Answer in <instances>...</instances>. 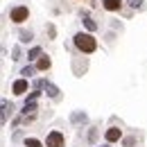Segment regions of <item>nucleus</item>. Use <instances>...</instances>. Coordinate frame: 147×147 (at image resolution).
<instances>
[{
  "label": "nucleus",
  "mask_w": 147,
  "mask_h": 147,
  "mask_svg": "<svg viewBox=\"0 0 147 147\" xmlns=\"http://www.w3.org/2000/svg\"><path fill=\"white\" fill-rule=\"evenodd\" d=\"M30 88V84H27V79H16L14 82V86H11V91H14V95H23V93Z\"/></svg>",
  "instance_id": "39448f33"
},
{
  "label": "nucleus",
  "mask_w": 147,
  "mask_h": 147,
  "mask_svg": "<svg viewBox=\"0 0 147 147\" xmlns=\"http://www.w3.org/2000/svg\"><path fill=\"white\" fill-rule=\"evenodd\" d=\"M75 45H77V50L91 55V52H95V48H97V41H95L93 34H84V32H79V34H75Z\"/></svg>",
  "instance_id": "f257e3e1"
},
{
  "label": "nucleus",
  "mask_w": 147,
  "mask_h": 147,
  "mask_svg": "<svg viewBox=\"0 0 147 147\" xmlns=\"http://www.w3.org/2000/svg\"><path fill=\"white\" fill-rule=\"evenodd\" d=\"M36 97H38V91L30 93V97H27V102H36Z\"/></svg>",
  "instance_id": "f3484780"
},
{
  "label": "nucleus",
  "mask_w": 147,
  "mask_h": 147,
  "mask_svg": "<svg viewBox=\"0 0 147 147\" xmlns=\"http://www.w3.org/2000/svg\"><path fill=\"white\" fill-rule=\"evenodd\" d=\"M84 25H86V27H88L91 32H95V30H97V25H95V20H91V18H84Z\"/></svg>",
  "instance_id": "ddd939ff"
},
{
  "label": "nucleus",
  "mask_w": 147,
  "mask_h": 147,
  "mask_svg": "<svg viewBox=\"0 0 147 147\" xmlns=\"http://www.w3.org/2000/svg\"><path fill=\"white\" fill-rule=\"evenodd\" d=\"M100 147H109V145H100Z\"/></svg>",
  "instance_id": "6ab92c4d"
},
{
  "label": "nucleus",
  "mask_w": 147,
  "mask_h": 147,
  "mask_svg": "<svg viewBox=\"0 0 147 147\" xmlns=\"http://www.w3.org/2000/svg\"><path fill=\"white\" fill-rule=\"evenodd\" d=\"M34 70H36L34 66H25V68L20 70V75H23V77H32V75H34Z\"/></svg>",
  "instance_id": "9b49d317"
},
{
  "label": "nucleus",
  "mask_w": 147,
  "mask_h": 147,
  "mask_svg": "<svg viewBox=\"0 0 147 147\" xmlns=\"http://www.w3.org/2000/svg\"><path fill=\"white\" fill-rule=\"evenodd\" d=\"M120 136H122V129H118V127H111V129H107V134H104L107 143H115V140H120Z\"/></svg>",
  "instance_id": "20e7f679"
},
{
  "label": "nucleus",
  "mask_w": 147,
  "mask_h": 147,
  "mask_svg": "<svg viewBox=\"0 0 147 147\" xmlns=\"http://www.w3.org/2000/svg\"><path fill=\"white\" fill-rule=\"evenodd\" d=\"M73 122H86V115L84 113H73Z\"/></svg>",
  "instance_id": "2eb2a0df"
},
{
  "label": "nucleus",
  "mask_w": 147,
  "mask_h": 147,
  "mask_svg": "<svg viewBox=\"0 0 147 147\" xmlns=\"http://www.w3.org/2000/svg\"><path fill=\"white\" fill-rule=\"evenodd\" d=\"M11 55H14L11 59H20V50H18V48H14V50H11Z\"/></svg>",
  "instance_id": "a211bd4d"
},
{
  "label": "nucleus",
  "mask_w": 147,
  "mask_h": 147,
  "mask_svg": "<svg viewBox=\"0 0 147 147\" xmlns=\"http://www.w3.org/2000/svg\"><path fill=\"white\" fill-rule=\"evenodd\" d=\"M41 57H43V52H41V48H32V50H30V55H27V59H30V61H34V59H41Z\"/></svg>",
  "instance_id": "1a4fd4ad"
},
{
  "label": "nucleus",
  "mask_w": 147,
  "mask_h": 147,
  "mask_svg": "<svg viewBox=\"0 0 147 147\" xmlns=\"http://www.w3.org/2000/svg\"><path fill=\"white\" fill-rule=\"evenodd\" d=\"M25 147H41V143H38L36 138H27V140H25Z\"/></svg>",
  "instance_id": "4468645a"
},
{
  "label": "nucleus",
  "mask_w": 147,
  "mask_h": 147,
  "mask_svg": "<svg viewBox=\"0 0 147 147\" xmlns=\"http://www.w3.org/2000/svg\"><path fill=\"white\" fill-rule=\"evenodd\" d=\"M30 41H32V32H25L23 30L20 32V43H30Z\"/></svg>",
  "instance_id": "f8f14e48"
},
{
  "label": "nucleus",
  "mask_w": 147,
  "mask_h": 147,
  "mask_svg": "<svg viewBox=\"0 0 147 147\" xmlns=\"http://www.w3.org/2000/svg\"><path fill=\"white\" fill-rule=\"evenodd\" d=\"M127 2L134 7V9H143V0H127Z\"/></svg>",
  "instance_id": "dca6fc26"
},
{
  "label": "nucleus",
  "mask_w": 147,
  "mask_h": 147,
  "mask_svg": "<svg viewBox=\"0 0 147 147\" xmlns=\"http://www.w3.org/2000/svg\"><path fill=\"white\" fill-rule=\"evenodd\" d=\"M102 5H104V9H109V11H118L120 5H122V0H102Z\"/></svg>",
  "instance_id": "423d86ee"
},
{
  "label": "nucleus",
  "mask_w": 147,
  "mask_h": 147,
  "mask_svg": "<svg viewBox=\"0 0 147 147\" xmlns=\"http://www.w3.org/2000/svg\"><path fill=\"white\" fill-rule=\"evenodd\" d=\"M50 66H52V61H50V57H41V59L36 61V68H38V70H48Z\"/></svg>",
  "instance_id": "6e6552de"
},
{
  "label": "nucleus",
  "mask_w": 147,
  "mask_h": 147,
  "mask_svg": "<svg viewBox=\"0 0 147 147\" xmlns=\"http://www.w3.org/2000/svg\"><path fill=\"white\" fill-rule=\"evenodd\" d=\"M45 145H48V147H63V145H66L63 134H61V131H50L48 138H45Z\"/></svg>",
  "instance_id": "7ed1b4c3"
},
{
  "label": "nucleus",
  "mask_w": 147,
  "mask_h": 147,
  "mask_svg": "<svg viewBox=\"0 0 147 147\" xmlns=\"http://www.w3.org/2000/svg\"><path fill=\"white\" fill-rule=\"evenodd\" d=\"M30 18V9L27 7H14L11 11H9V20L11 23H23V20Z\"/></svg>",
  "instance_id": "f03ea898"
},
{
  "label": "nucleus",
  "mask_w": 147,
  "mask_h": 147,
  "mask_svg": "<svg viewBox=\"0 0 147 147\" xmlns=\"http://www.w3.org/2000/svg\"><path fill=\"white\" fill-rule=\"evenodd\" d=\"M43 88H45V93H48V95H50V97H59V88H57L55 84H50V82H45V84H43Z\"/></svg>",
  "instance_id": "0eeeda50"
},
{
  "label": "nucleus",
  "mask_w": 147,
  "mask_h": 147,
  "mask_svg": "<svg viewBox=\"0 0 147 147\" xmlns=\"http://www.w3.org/2000/svg\"><path fill=\"white\" fill-rule=\"evenodd\" d=\"M36 111V102H25V107H23V113L25 115H30V113H34Z\"/></svg>",
  "instance_id": "9d476101"
}]
</instances>
